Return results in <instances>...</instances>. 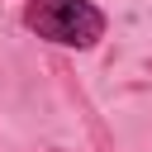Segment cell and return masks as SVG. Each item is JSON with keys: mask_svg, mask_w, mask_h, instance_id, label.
I'll return each mask as SVG.
<instances>
[{"mask_svg": "<svg viewBox=\"0 0 152 152\" xmlns=\"http://www.w3.org/2000/svg\"><path fill=\"white\" fill-rule=\"evenodd\" d=\"M24 28L38 33L52 48H95L109 33V14L95 0H28L24 5Z\"/></svg>", "mask_w": 152, "mask_h": 152, "instance_id": "cell-1", "label": "cell"}]
</instances>
